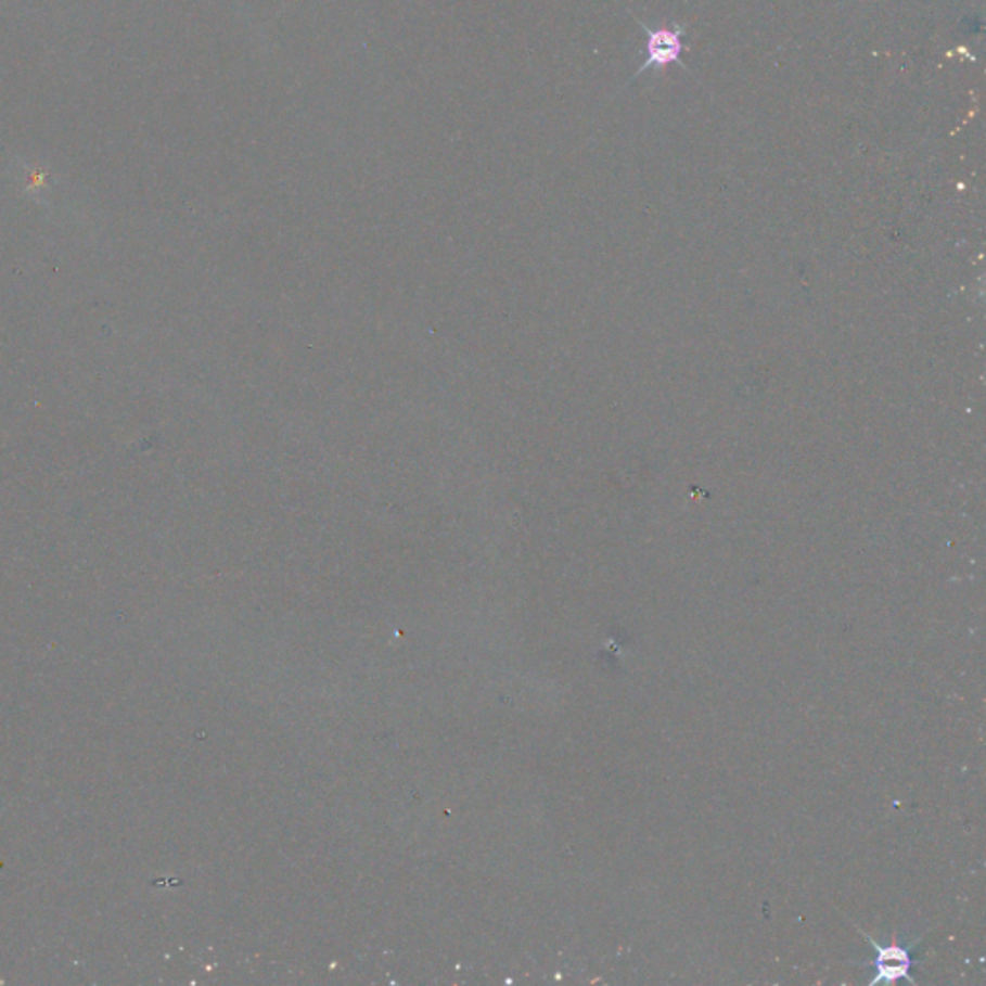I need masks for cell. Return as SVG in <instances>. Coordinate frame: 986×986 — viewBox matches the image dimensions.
Listing matches in <instances>:
<instances>
[{
    "label": "cell",
    "instance_id": "cell-1",
    "mask_svg": "<svg viewBox=\"0 0 986 986\" xmlns=\"http://www.w3.org/2000/svg\"><path fill=\"white\" fill-rule=\"evenodd\" d=\"M638 24L643 27L648 43H645V59H643L640 69L636 72V76H640L650 68L667 69L669 64L680 61V54L684 51V43H682L684 27L675 26L670 29V27L663 26L653 29V27L645 26L643 22H638Z\"/></svg>",
    "mask_w": 986,
    "mask_h": 986
},
{
    "label": "cell",
    "instance_id": "cell-2",
    "mask_svg": "<svg viewBox=\"0 0 986 986\" xmlns=\"http://www.w3.org/2000/svg\"><path fill=\"white\" fill-rule=\"evenodd\" d=\"M873 948H875V960L871 961L869 965L876 971L875 978H873V985L879 983V981H886V983H893V981H898V978H908L911 983H915V978L911 975L913 971V965H915V953L911 948H901V946H881L876 944L875 940H871Z\"/></svg>",
    "mask_w": 986,
    "mask_h": 986
}]
</instances>
